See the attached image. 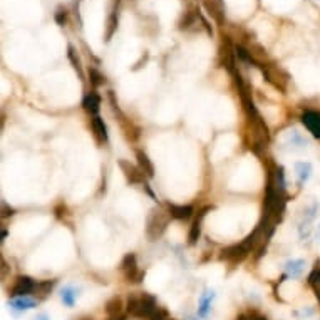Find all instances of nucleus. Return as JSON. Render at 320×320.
I'll list each match as a JSON object with an SVG mask.
<instances>
[{
  "label": "nucleus",
  "instance_id": "obj_1",
  "mask_svg": "<svg viewBox=\"0 0 320 320\" xmlns=\"http://www.w3.org/2000/svg\"><path fill=\"white\" fill-rule=\"evenodd\" d=\"M127 313L139 320H151L158 312V302L156 298L149 293H133L127 297L126 304Z\"/></svg>",
  "mask_w": 320,
  "mask_h": 320
},
{
  "label": "nucleus",
  "instance_id": "obj_2",
  "mask_svg": "<svg viewBox=\"0 0 320 320\" xmlns=\"http://www.w3.org/2000/svg\"><path fill=\"white\" fill-rule=\"evenodd\" d=\"M260 240H263V238H261V230H260V227H257L243 241L225 248V250L221 252V257L220 258L225 260V261H230V263H238V261L245 260L248 257V253H250L253 248L258 245Z\"/></svg>",
  "mask_w": 320,
  "mask_h": 320
},
{
  "label": "nucleus",
  "instance_id": "obj_3",
  "mask_svg": "<svg viewBox=\"0 0 320 320\" xmlns=\"http://www.w3.org/2000/svg\"><path fill=\"white\" fill-rule=\"evenodd\" d=\"M171 215L170 211H163L161 208H153L146 220V235L149 241H156L159 236H163L166 228L170 225Z\"/></svg>",
  "mask_w": 320,
  "mask_h": 320
},
{
  "label": "nucleus",
  "instance_id": "obj_4",
  "mask_svg": "<svg viewBox=\"0 0 320 320\" xmlns=\"http://www.w3.org/2000/svg\"><path fill=\"white\" fill-rule=\"evenodd\" d=\"M258 69L263 72V78H265L267 82H270L275 89L285 91L287 84H289V74H287L284 69L273 66V64H265V62L260 64Z\"/></svg>",
  "mask_w": 320,
  "mask_h": 320
},
{
  "label": "nucleus",
  "instance_id": "obj_5",
  "mask_svg": "<svg viewBox=\"0 0 320 320\" xmlns=\"http://www.w3.org/2000/svg\"><path fill=\"white\" fill-rule=\"evenodd\" d=\"M121 273L123 277L131 281V284H139L141 280L144 278V272L141 270L138 265V257L134 253H126L123 261H121Z\"/></svg>",
  "mask_w": 320,
  "mask_h": 320
},
{
  "label": "nucleus",
  "instance_id": "obj_6",
  "mask_svg": "<svg viewBox=\"0 0 320 320\" xmlns=\"http://www.w3.org/2000/svg\"><path fill=\"white\" fill-rule=\"evenodd\" d=\"M118 164H119L121 171H123L127 183L133 184V186H144L146 175L139 170L138 164H133L131 161H127V159H119Z\"/></svg>",
  "mask_w": 320,
  "mask_h": 320
},
{
  "label": "nucleus",
  "instance_id": "obj_7",
  "mask_svg": "<svg viewBox=\"0 0 320 320\" xmlns=\"http://www.w3.org/2000/svg\"><path fill=\"white\" fill-rule=\"evenodd\" d=\"M35 285H37V281L32 277H27V275H21V277L15 278L14 285H12L10 295H12V298H14V297H29V293H34Z\"/></svg>",
  "mask_w": 320,
  "mask_h": 320
},
{
  "label": "nucleus",
  "instance_id": "obj_8",
  "mask_svg": "<svg viewBox=\"0 0 320 320\" xmlns=\"http://www.w3.org/2000/svg\"><path fill=\"white\" fill-rule=\"evenodd\" d=\"M109 99H111V102H112V111H114V114H116V116H118L119 123H121V129H123V133L126 134V138L129 139V141L138 139V138H139V129H138V127H134V124L124 116L123 111H121L119 107H118L116 102H114V94H112V91L109 92Z\"/></svg>",
  "mask_w": 320,
  "mask_h": 320
},
{
  "label": "nucleus",
  "instance_id": "obj_9",
  "mask_svg": "<svg viewBox=\"0 0 320 320\" xmlns=\"http://www.w3.org/2000/svg\"><path fill=\"white\" fill-rule=\"evenodd\" d=\"M119 2L121 0H112L109 15H107V21H106V32H104V41L106 42H109L114 37V34L118 32V27H119Z\"/></svg>",
  "mask_w": 320,
  "mask_h": 320
},
{
  "label": "nucleus",
  "instance_id": "obj_10",
  "mask_svg": "<svg viewBox=\"0 0 320 320\" xmlns=\"http://www.w3.org/2000/svg\"><path fill=\"white\" fill-rule=\"evenodd\" d=\"M204 9L216 24L223 25V22H225V4H223V0H204Z\"/></svg>",
  "mask_w": 320,
  "mask_h": 320
},
{
  "label": "nucleus",
  "instance_id": "obj_11",
  "mask_svg": "<svg viewBox=\"0 0 320 320\" xmlns=\"http://www.w3.org/2000/svg\"><path fill=\"white\" fill-rule=\"evenodd\" d=\"M168 211H170L171 218L184 221V220H190L191 216H193L195 208L191 206V204H175V203H170L168 204Z\"/></svg>",
  "mask_w": 320,
  "mask_h": 320
},
{
  "label": "nucleus",
  "instance_id": "obj_12",
  "mask_svg": "<svg viewBox=\"0 0 320 320\" xmlns=\"http://www.w3.org/2000/svg\"><path fill=\"white\" fill-rule=\"evenodd\" d=\"M82 107H84V111L89 114V116H99V111H101V96L92 91L89 92L84 99H82Z\"/></svg>",
  "mask_w": 320,
  "mask_h": 320
},
{
  "label": "nucleus",
  "instance_id": "obj_13",
  "mask_svg": "<svg viewBox=\"0 0 320 320\" xmlns=\"http://www.w3.org/2000/svg\"><path fill=\"white\" fill-rule=\"evenodd\" d=\"M91 127H92L96 141H98L99 144H106L107 139H109V136H107V127H106L104 119H102L101 116H92Z\"/></svg>",
  "mask_w": 320,
  "mask_h": 320
},
{
  "label": "nucleus",
  "instance_id": "obj_14",
  "mask_svg": "<svg viewBox=\"0 0 320 320\" xmlns=\"http://www.w3.org/2000/svg\"><path fill=\"white\" fill-rule=\"evenodd\" d=\"M302 123L307 129H309V133H312V136L320 138V114L318 112H313V111L304 112Z\"/></svg>",
  "mask_w": 320,
  "mask_h": 320
},
{
  "label": "nucleus",
  "instance_id": "obj_15",
  "mask_svg": "<svg viewBox=\"0 0 320 320\" xmlns=\"http://www.w3.org/2000/svg\"><path fill=\"white\" fill-rule=\"evenodd\" d=\"M208 210L210 208L200 210V213H198V216L195 218L193 225H191L190 233H188V243H190V245H196L198 238H200V235H201V223H203V218H204V215H206Z\"/></svg>",
  "mask_w": 320,
  "mask_h": 320
},
{
  "label": "nucleus",
  "instance_id": "obj_16",
  "mask_svg": "<svg viewBox=\"0 0 320 320\" xmlns=\"http://www.w3.org/2000/svg\"><path fill=\"white\" fill-rule=\"evenodd\" d=\"M136 161H138L139 170L146 175V178H153V176H155V164H153L149 156L146 155L144 151L136 149Z\"/></svg>",
  "mask_w": 320,
  "mask_h": 320
},
{
  "label": "nucleus",
  "instance_id": "obj_17",
  "mask_svg": "<svg viewBox=\"0 0 320 320\" xmlns=\"http://www.w3.org/2000/svg\"><path fill=\"white\" fill-rule=\"evenodd\" d=\"M287 146H290V149H305L309 146V141H307L298 131H289L287 134Z\"/></svg>",
  "mask_w": 320,
  "mask_h": 320
},
{
  "label": "nucleus",
  "instance_id": "obj_18",
  "mask_svg": "<svg viewBox=\"0 0 320 320\" xmlns=\"http://www.w3.org/2000/svg\"><path fill=\"white\" fill-rule=\"evenodd\" d=\"M78 297H79V289H76L74 285H66L61 289V300L66 307H74Z\"/></svg>",
  "mask_w": 320,
  "mask_h": 320
},
{
  "label": "nucleus",
  "instance_id": "obj_19",
  "mask_svg": "<svg viewBox=\"0 0 320 320\" xmlns=\"http://www.w3.org/2000/svg\"><path fill=\"white\" fill-rule=\"evenodd\" d=\"M124 310V304H123V298L121 297H112L111 300H107L106 304V313L112 318H118V317H123L121 313Z\"/></svg>",
  "mask_w": 320,
  "mask_h": 320
},
{
  "label": "nucleus",
  "instance_id": "obj_20",
  "mask_svg": "<svg viewBox=\"0 0 320 320\" xmlns=\"http://www.w3.org/2000/svg\"><path fill=\"white\" fill-rule=\"evenodd\" d=\"M304 267H305V261L300 260V258H293V260H289L285 263V272H287V277H292V278H297L302 275L304 272Z\"/></svg>",
  "mask_w": 320,
  "mask_h": 320
},
{
  "label": "nucleus",
  "instance_id": "obj_21",
  "mask_svg": "<svg viewBox=\"0 0 320 320\" xmlns=\"http://www.w3.org/2000/svg\"><path fill=\"white\" fill-rule=\"evenodd\" d=\"M10 305L14 310H18V312H25V310H30L35 307V298H29V297H14L10 300Z\"/></svg>",
  "mask_w": 320,
  "mask_h": 320
},
{
  "label": "nucleus",
  "instance_id": "obj_22",
  "mask_svg": "<svg viewBox=\"0 0 320 320\" xmlns=\"http://www.w3.org/2000/svg\"><path fill=\"white\" fill-rule=\"evenodd\" d=\"M312 163L309 161H298L295 163V171H297V176H298V181L300 183H307L310 180L312 176Z\"/></svg>",
  "mask_w": 320,
  "mask_h": 320
},
{
  "label": "nucleus",
  "instance_id": "obj_23",
  "mask_svg": "<svg viewBox=\"0 0 320 320\" xmlns=\"http://www.w3.org/2000/svg\"><path fill=\"white\" fill-rule=\"evenodd\" d=\"M52 287H54V281L52 280H42V281H37V285H35V290H34V295L37 300H44L46 298L50 290H52Z\"/></svg>",
  "mask_w": 320,
  "mask_h": 320
},
{
  "label": "nucleus",
  "instance_id": "obj_24",
  "mask_svg": "<svg viewBox=\"0 0 320 320\" xmlns=\"http://www.w3.org/2000/svg\"><path fill=\"white\" fill-rule=\"evenodd\" d=\"M67 57H69L70 64H72V67L76 69V72L79 74V78L84 79V70H82V64H81V59H79L78 52H76L74 46H67Z\"/></svg>",
  "mask_w": 320,
  "mask_h": 320
},
{
  "label": "nucleus",
  "instance_id": "obj_25",
  "mask_svg": "<svg viewBox=\"0 0 320 320\" xmlns=\"http://www.w3.org/2000/svg\"><path fill=\"white\" fill-rule=\"evenodd\" d=\"M213 298H215V292L213 290H208L204 295L200 298V309H198V313H200L201 317H206V313L210 310V307H211V302H213Z\"/></svg>",
  "mask_w": 320,
  "mask_h": 320
},
{
  "label": "nucleus",
  "instance_id": "obj_26",
  "mask_svg": "<svg viewBox=\"0 0 320 320\" xmlns=\"http://www.w3.org/2000/svg\"><path fill=\"white\" fill-rule=\"evenodd\" d=\"M87 74H89V82H91L92 87H99L106 82V78L96 67H89Z\"/></svg>",
  "mask_w": 320,
  "mask_h": 320
},
{
  "label": "nucleus",
  "instance_id": "obj_27",
  "mask_svg": "<svg viewBox=\"0 0 320 320\" xmlns=\"http://www.w3.org/2000/svg\"><path fill=\"white\" fill-rule=\"evenodd\" d=\"M67 18H69V12L66 7H57L55 14H54V21L57 25H61V27H64V25L67 24Z\"/></svg>",
  "mask_w": 320,
  "mask_h": 320
},
{
  "label": "nucleus",
  "instance_id": "obj_28",
  "mask_svg": "<svg viewBox=\"0 0 320 320\" xmlns=\"http://www.w3.org/2000/svg\"><path fill=\"white\" fill-rule=\"evenodd\" d=\"M309 284L313 287V289L320 285V261H317L315 268H313V270L310 272V275H309Z\"/></svg>",
  "mask_w": 320,
  "mask_h": 320
},
{
  "label": "nucleus",
  "instance_id": "obj_29",
  "mask_svg": "<svg viewBox=\"0 0 320 320\" xmlns=\"http://www.w3.org/2000/svg\"><path fill=\"white\" fill-rule=\"evenodd\" d=\"M2 210H4V213H2L4 218H7V216L14 215V208H7V204H5V203H2Z\"/></svg>",
  "mask_w": 320,
  "mask_h": 320
},
{
  "label": "nucleus",
  "instance_id": "obj_30",
  "mask_svg": "<svg viewBox=\"0 0 320 320\" xmlns=\"http://www.w3.org/2000/svg\"><path fill=\"white\" fill-rule=\"evenodd\" d=\"M248 320H267L265 315H260V313H252L250 317H248Z\"/></svg>",
  "mask_w": 320,
  "mask_h": 320
},
{
  "label": "nucleus",
  "instance_id": "obj_31",
  "mask_svg": "<svg viewBox=\"0 0 320 320\" xmlns=\"http://www.w3.org/2000/svg\"><path fill=\"white\" fill-rule=\"evenodd\" d=\"M35 320H49V317L46 315V313H41V315H39V317H37Z\"/></svg>",
  "mask_w": 320,
  "mask_h": 320
},
{
  "label": "nucleus",
  "instance_id": "obj_32",
  "mask_svg": "<svg viewBox=\"0 0 320 320\" xmlns=\"http://www.w3.org/2000/svg\"><path fill=\"white\" fill-rule=\"evenodd\" d=\"M313 290H315V295H317V298L320 300V285H318V287H315V289H313Z\"/></svg>",
  "mask_w": 320,
  "mask_h": 320
},
{
  "label": "nucleus",
  "instance_id": "obj_33",
  "mask_svg": "<svg viewBox=\"0 0 320 320\" xmlns=\"http://www.w3.org/2000/svg\"><path fill=\"white\" fill-rule=\"evenodd\" d=\"M236 320H248V317H245V315H238V317H236Z\"/></svg>",
  "mask_w": 320,
  "mask_h": 320
},
{
  "label": "nucleus",
  "instance_id": "obj_34",
  "mask_svg": "<svg viewBox=\"0 0 320 320\" xmlns=\"http://www.w3.org/2000/svg\"><path fill=\"white\" fill-rule=\"evenodd\" d=\"M317 240H320V227L317 228Z\"/></svg>",
  "mask_w": 320,
  "mask_h": 320
},
{
  "label": "nucleus",
  "instance_id": "obj_35",
  "mask_svg": "<svg viewBox=\"0 0 320 320\" xmlns=\"http://www.w3.org/2000/svg\"><path fill=\"white\" fill-rule=\"evenodd\" d=\"M112 320H124V317H118V318H112Z\"/></svg>",
  "mask_w": 320,
  "mask_h": 320
},
{
  "label": "nucleus",
  "instance_id": "obj_36",
  "mask_svg": "<svg viewBox=\"0 0 320 320\" xmlns=\"http://www.w3.org/2000/svg\"><path fill=\"white\" fill-rule=\"evenodd\" d=\"M168 320H176V318H171V317H170V318H168Z\"/></svg>",
  "mask_w": 320,
  "mask_h": 320
}]
</instances>
